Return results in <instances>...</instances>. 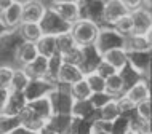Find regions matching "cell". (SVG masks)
Wrapping results in <instances>:
<instances>
[{"instance_id": "83f0119b", "label": "cell", "mask_w": 152, "mask_h": 134, "mask_svg": "<svg viewBox=\"0 0 152 134\" xmlns=\"http://www.w3.org/2000/svg\"><path fill=\"white\" fill-rule=\"evenodd\" d=\"M114 27H115V29L120 32L122 35H125V37H130V35H133L134 24H133V16H131V13H128V14L123 16V18H120Z\"/></svg>"}, {"instance_id": "e575fe53", "label": "cell", "mask_w": 152, "mask_h": 134, "mask_svg": "<svg viewBox=\"0 0 152 134\" xmlns=\"http://www.w3.org/2000/svg\"><path fill=\"white\" fill-rule=\"evenodd\" d=\"M8 96H10V89L0 88V112H3V109H5L7 101H8Z\"/></svg>"}, {"instance_id": "f35d334b", "label": "cell", "mask_w": 152, "mask_h": 134, "mask_svg": "<svg viewBox=\"0 0 152 134\" xmlns=\"http://www.w3.org/2000/svg\"><path fill=\"white\" fill-rule=\"evenodd\" d=\"M39 134H61V133H59V131H56V129H53V128H50V126H48V128H45L43 131H40Z\"/></svg>"}, {"instance_id": "52a82bcc", "label": "cell", "mask_w": 152, "mask_h": 134, "mask_svg": "<svg viewBox=\"0 0 152 134\" xmlns=\"http://www.w3.org/2000/svg\"><path fill=\"white\" fill-rule=\"evenodd\" d=\"M39 58V50H37V43L34 42H26L23 40L21 43L16 46V51H15V59L16 62L19 64V67L24 69L27 67L31 62Z\"/></svg>"}, {"instance_id": "f546056e", "label": "cell", "mask_w": 152, "mask_h": 134, "mask_svg": "<svg viewBox=\"0 0 152 134\" xmlns=\"http://www.w3.org/2000/svg\"><path fill=\"white\" fill-rule=\"evenodd\" d=\"M15 70L16 69L10 67V66H0V88H3V89H10L11 88Z\"/></svg>"}, {"instance_id": "f1b7e54d", "label": "cell", "mask_w": 152, "mask_h": 134, "mask_svg": "<svg viewBox=\"0 0 152 134\" xmlns=\"http://www.w3.org/2000/svg\"><path fill=\"white\" fill-rule=\"evenodd\" d=\"M136 112V117L139 120L146 121V123H151V118H152V104H151V99L144 101V102H139L134 109Z\"/></svg>"}, {"instance_id": "60d3db41", "label": "cell", "mask_w": 152, "mask_h": 134, "mask_svg": "<svg viewBox=\"0 0 152 134\" xmlns=\"http://www.w3.org/2000/svg\"><path fill=\"white\" fill-rule=\"evenodd\" d=\"M13 2H19V3H26L27 0H13Z\"/></svg>"}, {"instance_id": "d6986e66", "label": "cell", "mask_w": 152, "mask_h": 134, "mask_svg": "<svg viewBox=\"0 0 152 134\" xmlns=\"http://www.w3.org/2000/svg\"><path fill=\"white\" fill-rule=\"evenodd\" d=\"M126 91V83H125V78H123V75L120 72H117V74H114L112 77H109L107 80H106V93H109L112 97H120L125 94Z\"/></svg>"}, {"instance_id": "d590c367", "label": "cell", "mask_w": 152, "mask_h": 134, "mask_svg": "<svg viewBox=\"0 0 152 134\" xmlns=\"http://www.w3.org/2000/svg\"><path fill=\"white\" fill-rule=\"evenodd\" d=\"M10 134H39V133L32 131L31 128L24 126V125H19V126H18V128H15V129H13V131H11Z\"/></svg>"}, {"instance_id": "d4e9b609", "label": "cell", "mask_w": 152, "mask_h": 134, "mask_svg": "<svg viewBox=\"0 0 152 134\" xmlns=\"http://www.w3.org/2000/svg\"><path fill=\"white\" fill-rule=\"evenodd\" d=\"M19 125H23L19 115H7L0 112V134H10Z\"/></svg>"}, {"instance_id": "1f68e13d", "label": "cell", "mask_w": 152, "mask_h": 134, "mask_svg": "<svg viewBox=\"0 0 152 134\" xmlns=\"http://www.w3.org/2000/svg\"><path fill=\"white\" fill-rule=\"evenodd\" d=\"M94 70H96L98 74H99V75L102 77V78H106V80H107L109 77H112L114 74H117L115 69L110 66L109 62H106V61L102 59V58H101L99 62H98V66H96V69H94Z\"/></svg>"}, {"instance_id": "44dd1931", "label": "cell", "mask_w": 152, "mask_h": 134, "mask_svg": "<svg viewBox=\"0 0 152 134\" xmlns=\"http://www.w3.org/2000/svg\"><path fill=\"white\" fill-rule=\"evenodd\" d=\"M96 112L99 113V117H98V118L110 121V123H115V121L122 117V112H120V109H118L117 99H112L110 102H107L104 107H101L99 110H96Z\"/></svg>"}, {"instance_id": "8fae6325", "label": "cell", "mask_w": 152, "mask_h": 134, "mask_svg": "<svg viewBox=\"0 0 152 134\" xmlns=\"http://www.w3.org/2000/svg\"><path fill=\"white\" fill-rule=\"evenodd\" d=\"M125 96L138 105L139 102H144V101L151 99V86L144 78H139L125 91Z\"/></svg>"}, {"instance_id": "5bb4252c", "label": "cell", "mask_w": 152, "mask_h": 134, "mask_svg": "<svg viewBox=\"0 0 152 134\" xmlns=\"http://www.w3.org/2000/svg\"><path fill=\"white\" fill-rule=\"evenodd\" d=\"M151 53L152 51H139V53H128V61L130 67L141 77L146 74L151 64Z\"/></svg>"}, {"instance_id": "ffe728a7", "label": "cell", "mask_w": 152, "mask_h": 134, "mask_svg": "<svg viewBox=\"0 0 152 134\" xmlns=\"http://www.w3.org/2000/svg\"><path fill=\"white\" fill-rule=\"evenodd\" d=\"M69 93H71L72 99L77 101V102H82V101H90L93 96V91L91 88H90L88 82L85 78H82L80 82L74 83L69 86Z\"/></svg>"}, {"instance_id": "2e32d148", "label": "cell", "mask_w": 152, "mask_h": 134, "mask_svg": "<svg viewBox=\"0 0 152 134\" xmlns=\"http://www.w3.org/2000/svg\"><path fill=\"white\" fill-rule=\"evenodd\" d=\"M26 104H27V101H26L24 93L11 91L10 89V96H8L7 105H5L2 113H7V115H19L23 112V109L26 107Z\"/></svg>"}, {"instance_id": "277c9868", "label": "cell", "mask_w": 152, "mask_h": 134, "mask_svg": "<svg viewBox=\"0 0 152 134\" xmlns=\"http://www.w3.org/2000/svg\"><path fill=\"white\" fill-rule=\"evenodd\" d=\"M131 11L123 5L122 0H104V7H102V21L107 22L110 27H114L120 18Z\"/></svg>"}, {"instance_id": "b9f144b4", "label": "cell", "mask_w": 152, "mask_h": 134, "mask_svg": "<svg viewBox=\"0 0 152 134\" xmlns=\"http://www.w3.org/2000/svg\"><path fill=\"white\" fill-rule=\"evenodd\" d=\"M147 5H151V7H152V0H147Z\"/></svg>"}, {"instance_id": "ba28073f", "label": "cell", "mask_w": 152, "mask_h": 134, "mask_svg": "<svg viewBox=\"0 0 152 134\" xmlns=\"http://www.w3.org/2000/svg\"><path fill=\"white\" fill-rule=\"evenodd\" d=\"M51 8L59 14V18L63 19L64 22H67L69 26H72L74 22H77L79 19H82V7L80 3H55L51 5Z\"/></svg>"}, {"instance_id": "8992f818", "label": "cell", "mask_w": 152, "mask_h": 134, "mask_svg": "<svg viewBox=\"0 0 152 134\" xmlns=\"http://www.w3.org/2000/svg\"><path fill=\"white\" fill-rule=\"evenodd\" d=\"M82 78H85V70L80 66H74V64L63 62L59 67L58 77H56V83L58 85H71L80 82Z\"/></svg>"}, {"instance_id": "4fadbf2b", "label": "cell", "mask_w": 152, "mask_h": 134, "mask_svg": "<svg viewBox=\"0 0 152 134\" xmlns=\"http://www.w3.org/2000/svg\"><path fill=\"white\" fill-rule=\"evenodd\" d=\"M2 21L5 22L8 29H18L23 24V3L13 2L7 11L2 13Z\"/></svg>"}, {"instance_id": "7402d4cb", "label": "cell", "mask_w": 152, "mask_h": 134, "mask_svg": "<svg viewBox=\"0 0 152 134\" xmlns=\"http://www.w3.org/2000/svg\"><path fill=\"white\" fill-rule=\"evenodd\" d=\"M125 50L128 53H139V51H152L144 35H130L126 37Z\"/></svg>"}, {"instance_id": "7a4b0ae2", "label": "cell", "mask_w": 152, "mask_h": 134, "mask_svg": "<svg viewBox=\"0 0 152 134\" xmlns=\"http://www.w3.org/2000/svg\"><path fill=\"white\" fill-rule=\"evenodd\" d=\"M126 37L122 35L115 27H101L99 34L96 37L93 48L96 50V53L101 56H104L107 51L115 50V48H125Z\"/></svg>"}, {"instance_id": "4dcf8cb0", "label": "cell", "mask_w": 152, "mask_h": 134, "mask_svg": "<svg viewBox=\"0 0 152 134\" xmlns=\"http://www.w3.org/2000/svg\"><path fill=\"white\" fill-rule=\"evenodd\" d=\"M112 99H115V97H112L109 94V93H94V94L91 96V99H90V102H91V105L94 107V110H99L101 107H104L107 102H110Z\"/></svg>"}, {"instance_id": "8d00e7d4", "label": "cell", "mask_w": 152, "mask_h": 134, "mask_svg": "<svg viewBox=\"0 0 152 134\" xmlns=\"http://www.w3.org/2000/svg\"><path fill=\"white\" fill-rule=\"evenodd\" d=\"M11 3H13V0H0V16L3 11H7L11 7Z\"/></svg>"}, {"instance_id": "5b68a950", "label": "cell", "mask_w": 152, "mask_h": 134, "mask_svg": "<svg viewBox=\"0 0 152 134\" xmlns=\"http://www.w3.org/2000/svg\"><path fill=\"white\" fill-rule=\"evenodd\" d=\"M40 24H42V29H43L45 34H51V35L63 34V32H67L71 29V26H69L67 22H64L53 8H48L47 10V13H45Z\"/></svg>"}, {"instance_id": "ab89813d", "label": "cell", "mask_w": 152, "mask_h": 134, "mask_svg": "<svg viewBox=\"0 0 152 134\" xmlns=\"http://www.w3.org/2000/svg\"><path fill=\"white\" fill-rule=\"evenodd\" d=\"M80 3V0H51V5H55V3Z\"/></svg>"}, {"instance_id": "e0dca14e", "label": "cell", "mask_w": 152, "mask_h": 134, "mask_svg": "<svg viewBox=\"0 0 152 134\" xmlns=\"http://www.w3.org/2000/svg\"><path fill=\"white\" fill-rule=\"evenodd\" d=\"M18 29H19V35H21L23 40H26V42H34V43L39 42L40 37L45 34L40 22H23Z\"/></svg>"}, {"instance_id": "7bdbcfd3", "label": "cell", "mask_w": 152, "mask_h": 134, "mask_svg": "<svg viewBox=\"0 0 152 134\" xmlns=\"http://www.w3.org/2000/svg\"><path fill=\"white\" fill-rule=\"evenodd\" d=\"M61 134H71V133H61Z\"/></svg>"}, {"instance_id": "3957f363", "label": "cell", "mask_w": 152, "mask_h": 134, "mask_svg": "<svg viewBox=\"0 0 152 134\" xmlns=\"http://www.w3.org/2000/svg\"><path fill=\"white\" fill-rule=\"evenodd\" d=\"M56 88H58V83L50 78H32L29 86L24 91V96H26L27 102H32V101L50 96Z\"/></svg>"}, {"instance_id": "9a60e30c", "label": "cell", "mask_w": 152, "mask_h": 134, "mask_svg": "<svg viewBox=\"0 0 152 134\" xmlns=\"http://www.w3.org/2000/svg\"><path fill=\"white\" fill-rule=\"evenodd\" d=\"M24 70L27 72V75L31 78H48V70H50V59L40 56L34 62H31L27 67H24Z\"/></svg>"}, {"instance_id": "30bf717a", "label": "cell", "mask_w": 152, "mask_h": 134, "mask_svg": "<svg viewBox=\"0 0 152 134\" xmlns=\"http://www.w3.org/2000/svg\"><path fill=\"white\" fill-rule=\"evenodd\" d=\"M133 16V24H134V35H144L149 27L152 26V11L149 8H138V10L131 11Z\"/></svg>"}, {"instance_id": "836d02e7", "label": "cell", "mask_w": 152, "mask_h": 134, "mask_svg": "<svg viewBox=\"0 0 152 134\" xmlns=\"http://www.w3.org/2000/svg\"><path fill=\"white\" fill-rule=\"evenodd\" d=\"M122 2L130 11H134V10H138V8L144 7L147 3V0H122Z\"/></svg>"}, {"instance_id": "4316f807", "label": "cell", "mask_w": 152, "mask_h": 134, "mask_svg": "<svg viewBox=\"0 0 152 134\" xmlns=\"http://www.w3.org/2000/svg\"><path fill=\"white\" fill-rule=\"evenodd\" d=\"M88 134H114V123L96 118L90 126Z\"/></svg>"}, {"instance_id": "7c38bea8", "label": "cell", "mask_w": 152, "mask_h": 134, "mask_svg": "<svg viewBox=\"0 0 152 134\" xmlns=\"http://www.w3.org/2000/svg\"><path fill=\"white\" fill-rule=\"evenodd\" d=\"M102 59H104L106 62H109L117 72H123L126 67H128V64H130L128 51H126L125 48H115V50H110V51H107L104 56H102Z\"/></svg>"}, {"instance_id": "cb8c5ba5", "label": "cell", "mask_w": 152, "mask_h": 134, "mask_svg": "<svg viewBox=\"0 0 152 134\" xmlns=\"http://www.w3.org/2000/svg\"><path fill=\"white\" fill-rule=\"evenodd\" d=\"M31 77L27 75V72L24 69H16L15 70V77H13V82H11V91H19V93H24L26 88L29 86L31 83Z\"/></svg>"}, {"instance_id": "74e56055", "label": "cell", "mask_w": 152, "mask_h": 134, "mask_svg": "<svg viewBox=\"0 0 152 134\" xmlns=\"http://www.w3.org/2000/svg\"><path fill=\"white\" fill-rule=\"evenodd\" d=\"M144 37H146V40H147V43H149V46H151V50H152V26L149 27V30L144 34Z\"/></svg>"}, {"instance_id": "ac0fdd59", "label": "cell", "mask_w": 152, "mask_h": 134, "mask_svg": "<svg viewBox=\"0 0 152 134\" xmlns=\"http://www.w3.org/2000/svg\"><path fill=\"white\" fill-rule=\"evenodd\" d=\"M37 50H39L40 56L51 59L53 56L58 54V48H56V35L51 34H43L40 40L37 42Z\"/></svg>"}, {"instance_id": "484cf974", "label": "cell", "mask_w": 152, "mask_h": 134, "mask_svg": "<svg viewBox=\"0 0 152 134\" xmlns=\"http://www.w3.org/2000/svg\"><path fill=\"white\" fill-rule=\"evenodd\" d=\"M85 80L88 82L93 94L94 93H104L106 91V78H102L96 70L87 72V74H85Z\"/></svg>"}, {"instance_id": "6da1fadb", "label": "cell", "mask_w": 152, "mask_h": 134, "mask_svg": "<svg viewBox=\"0 0 152 134\" xmlns=\"http://www.w3.org/2000/svg\"><path fill=\"white\" fill-rule=\"evenodd\" d=\"M99 29L101 27L98 26L96 21L88 19V18H82L77 22L72 24L69 32L72 34L75 43L79 45L80 48H88V46H93L94 42H96Z\"/></svg>"}, {"instance_id": "603a6c76", "label": "cell", "mask_w": 152, "mask_h": 134, "mask_svg": "<svg viewBox=\"0 0 152 134\" xmlns=\"http://www.w3.org/2000/svg\"><path fill=\"white\" fill-rule=\"evenodd\" d=\"M75 46H79V45L75 43V40H74L72 34L69 30L56 35V48H58V54L59 56H64L66 53L74 50Z\"/></svg>"}, {"instance_id": "9c48e42d", "label": "cell", "mask_w": 152, "mask_h": 134, "mask_svg": "<svg viewBox=\"0 0 152 134\" xmlns=\"http://www.w3.org/2000/svg\"><path fill=\"white\" fill-rule=\"evenodd\" d=\"M47 10L40 0H27L23 3V22H42Z\"/></svg>"}, {"instance_id": "d6a6232c", "label": "cell", "mask_w": 152, "mask_h": 134, "mask_svg": "<svg viewBox=\"0 0 152 134\" xmlns=\"http://www.w3.org/2000/svg\"><path fill=\"white\" fill-rule=\"evenodd\" d=\"M117 104H118V109H120L122 115L130 113L131 110H134V109H136V104H134L133 101H130L125 94L120 96V97H117Z\"/></svg>"}]
</instances>
